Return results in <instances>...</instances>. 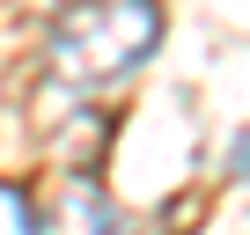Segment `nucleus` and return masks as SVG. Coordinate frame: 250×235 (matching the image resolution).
Returning <instances> with one entry per match:
<instances>
[{
    "instance_id": "obj_1",
    "label": "nucleus",
    "mask_w": 250,
    "mask_h": 235,
    "mask_svg": "<svg viewBox=\"0 0 250 235\" xmlns=\"http://www.w3.org/2000/svg\"><path fill=\"white\" fill-rule=\"evenodd\" d=\"M162 44V8L155 0H74L52 30V81L66 88H110L140 74L147 52Z\"/></svg>"
},
{
    "instance_id": "obj_2",
    "label": "nucleus",
    "mask_w": 250,
    "mask_h": 235,
    "mask_svg": "<svg viewBox=\"0 0 250 235\" xmlns=\"http://www.w3.org/2000/svg\"><path fill=\"white\" fill-rule=\"evenodd\" d=\"M44 235H110V206H103V191L96 184H66L59 191V206H52V228Z\"/></svg>"
},
{
    "instance_id": "obj_3",
    "label": "nucleus",
    "mask_w": 250,
    "mask_h": 235,
    "mask_svg": "<svg viewBox=\"0 0 250 235\" xmlns=\"http://www.w3.org/2000/svg\"><path fill=\"white\" fill-rule=\"evenodd\" d=\"M0 235H44V220H37L30 191H22V184H8V176H0Z\"/></svg>"
}]
</instances>
